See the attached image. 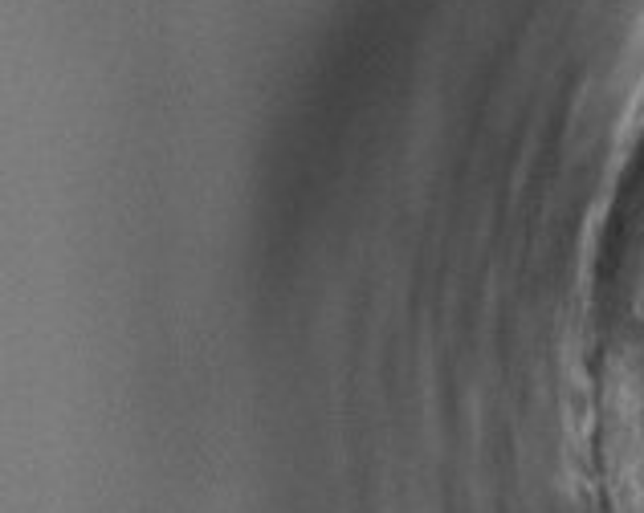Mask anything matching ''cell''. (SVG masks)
<instances>
[{"label": "cell", "mask_w": 644, "mask_h": 513, "mask_svg": "<svg viewBox=\"0 0 644 513\" xmlns=\"http://www.w3.org/2000/svg\"><path fill=\"white\" fill-rule=\"evenodd\" d=\"M640 489H644V485H640ZM632 493H636V489H632ZM620 497H628V493H620ZM611 501H616V497H611Z\"/></svg>", "instance_id": "obj_1"}]
</instances>
